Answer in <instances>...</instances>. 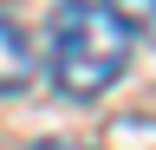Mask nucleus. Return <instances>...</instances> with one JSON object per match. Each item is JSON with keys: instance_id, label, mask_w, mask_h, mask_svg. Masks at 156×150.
<instances>
[{"instance_id": "obj_1", "label": "nucleus", "mask_w": 156, "mask_h": 150, "mask_svg": "<svg viewBox=\"0 0 156 150\" xmlns=\"http://www.w3.org/2000/svg\"><path fill=\"white\" fill-rule=\"evenodd\" d=\"M130 65V33L117 26V13L104 0H65L52 13V46H46V72L65 98H98L124 79Z\"/></svg>"}, {"instance_id": "obj_2", "label": "nucleus", "mask_w": 156, "mask_h": 150, "mask_svg": "<svg viewBox=\"0 0 156 150\" xmlns=\"http://www.w3.org/2000/svg\"><path fill=\"white\" fill-rule=\"evenodd\" d=\"M33 72H39V59H33L26 33H20V26L7 20V13H0V98L26 91V85H33Z\"/></svg>"}, {"instance_id": "obj_3", "label": "nucleus", "mask_w": 156, "mask_h": 150, "mask_svg": "<svg viewBox=\"0 0 156 150\" xmlns=\"http://www.w3.org/2000/svg\"><path fill=\"white\" fill-rule=\"evenodd\" d=\"M104 7L117 13V26H124L130 39H136V33H143V39H156V0H104Z\"/></svg>"}, {"instance_id": "obj_4", "label": "nucleus", "mask_w": 156, "mask_h": 150, "mask_svg": "<svg viewBox=\"0 0 156 150\" xmlns=\"http://www.w3.org/2000/svg\"><path fill=\"white\" fill-rule=\"evenodd\" d=\"M26 150H91V144H72V137H39V144H26Z\"/></svg>"}]
</instances>
